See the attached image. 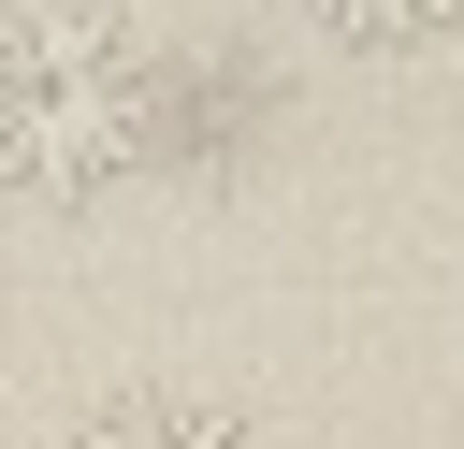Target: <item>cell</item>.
I'll list each match as a JSON object with an SVG mask.
<instances>
[{"mask_svg": "<svg viewBox=\"0 0 464 449\" xmlns=\"http://www.w3.org/2000/svg\"><path fill=\"white\" fill-rule=\"evenodd\" d=\"M290 29H319L334 58H420V43H450L464 29V0H276Z\"/></svg>", "mask_w": 464, "mask_h": 449, "instance_id": "cell-3", "label": "cell"}, {"mask_svg": "<svg viewBox=\"0 0 464 449\" xmlns=\"http://www.w3.org/2000/svg\"><path fill=\"white\" fill-rule=\"evenodd\" d=\"M58 449H261V420H232L218 391H102Z\"/></svg>", "mask_w": 464, "mask_h": 449, "instance_id": "cell-2", "label": "cell"}, {"mask_svg": "<svg viewBox=\"0 0 464 449\" xmlns=\"http://www.w3.org/2000/svg\"><path fill=\"white\" fill-rule=\"evenodd\" d=\"M145 159H160V58L87 0H14L0 14V203L87 217Z\"/></svg>", "mask_w": 464, "mask_h": 449, "instance_id": "cell-1", "label": "cell"}]
</instances>
